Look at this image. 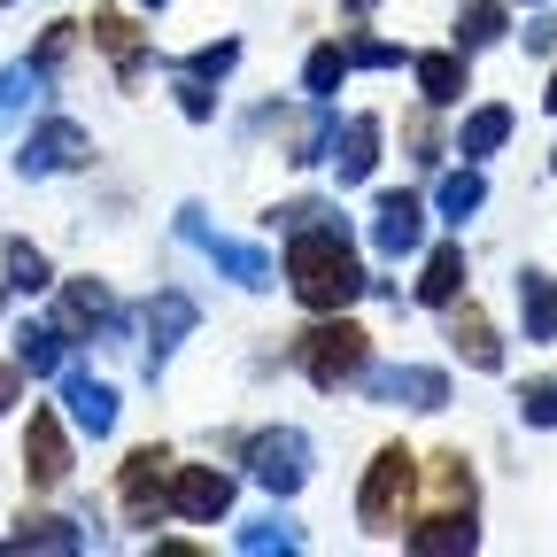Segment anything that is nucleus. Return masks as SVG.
Instances as JSON below:
<instances>
[{"label": "nucleus", "instance_id": "1", "mask_svg": "<svg viewBox=\"0 0 557 557\" xmlns=\"http://www.w3.org/2000/svg\"><path fill=\"white\" fill-rule=\"evenodd\" d=\"M278 240H287V256H278V278H287V295H295L310 318L364 302L372 271L357 263V248H348V225H341V218L302 225V233H278Z\"/></svg>", "mask_w": 557, "mask_h": 557}, {"label": "nucleus", "instance_id": "2", "mask_svg": "<svg viewBox=\"0 0 557 557\" xmlns=\"http://www.w3.org/2000/svg\"><path fill=\"white\" fill-rule=\"evenodd\" d=\"M418 472L434 480V504L410 511V527L395 534L410 557H472L480 549V496H472V465L465 449H442V457H418Z\"/></svg>", "mask_w": 557, "mask_h": 557}, {"label": "nucleus", "instance_id": "3", "mask_svg": "<svg viewBox=\"0 0 557 557\" xmlns=\"http://www.w3.org/2000/svg\"><path fill=\"white\" fill-rule=\"evenodd\" d=\"M372 364V333L348 318V310H325L295 333V372L318 387V395H341V387H357Z\"/></svg>", "mask_w": 557, "mask_h": 557}, {"label": "nucleus", "instance_id": "4", "mask_svg": "<svg viewBox=\"0 0 557 557\" xmlns=\"http://www.w3.org/2000/svg\"><path fill=\"white\" fill-rule=\"evenodd\" d=\"M410 511H418V457L403 442H387V449H372V465L357 480V527L372 542H395L410 527Z\"/></svg>", "mask_w": 557, "mask_h": 557}, {"label": "nucleus", "instance_id": "5", "mask_svg": "<svg viewBox=\"0 0 557 557\" xmlns=\"http://www.w3.org/2000/svg\"><path fill=\"white\" fill-rule=\"evenodd\" d=\"M240 465H248V480L263 487V496H302L310 487V465H318V449H310V434L302 426H263V434H248L240 442Z\"/></svg>", "mask_w": 557, "mask_h": 557}, {"label": "nucleus", "instance_id": "6", "mask_svg": "<svg viewBox=\"0 0 557 557\" xmlns=\"http://www.w3.org/2000/svg\"><path fill=\"white\" fill-rule=\"evenodd\" d=\"M178 240H186V248H201V256L218 263V271L233 278V287H248V295L278 287V263H271V248H256V240H233V233H209L201 201H186V209H178Z\"/></svg>", "mask_w": 557, "mask_h": 557}, {"label": "nucleus", "instance_id": "7", "mask_svg": "<svg viewBox=\"0 0 557 557\" xmlns=\"http://www.w3.org/2000/svg\"><path fill=\"white\" fill-rule=\"evenodd\" d=\"M116 511H124V527L171 519V449H163V442H139V449L116 465Z\"/></svg>", "mask_w": 557, "mask_h": 557}, {"label": "nucleus", "instance_id": "8", "mask_svg": "<svg viewBox=\"0 0 557 557\" xmlns=\"http://www.w3.org/2000/svg\"><path fill=\"white\" fill-rule=\"evenodd\" d=\"M94 163V132L78 116H39L16 148V178H62V171H86Z\"/></svg>", "mask_w": 557, "mask_h": 557}, {"label": "nucleus", "instance_id": "9", "mask_svg": "<svg viewBox=\"0 0 557 557\" xmlns=\"http://www.w3.org/2000/svg\"><path fill=\"white\" fill-rule=\"evenodd\" d=\"M426 194H410V186H380L372 194V256L380 263H403V256H418L426 248Z\"/></svg>", "mask_w": 557, "mask_h": 557}, {"label": "nucleus", "instance_id": "10", "mask_svg": "<svg viewBox=\"0 0 557 557\" xmlns=\"http://www.w3.org/2000/svg\"><path fill=\"white\" fill-rule=\"evenodd\" d=\"M70 472H78V449H70V418L62 410H32V426H24V480H32V496H54V487H70Z\"/></svg>", "mask_w": 557, "mask_h": 557}, {"label": "nucleus", "instance_id": "11", "mask_svg": "<svg viewBox=\"0 0 557 557\" xmlns=\"http://www.w3.org/2000/svg\"><path fill=\"white\" fill-rule=\"evenodd\" d=\"M364 403L387 410H449V372L442 364H364Z\"/></svg>", "mask_w": 557, "mask_h": 557}, {"label": "nucleus", "instance_id": "12", "mask_svg": "<svg viewBox=\"0 0 557 557\" xmlns=\"http://www.w3.org/2000/svg\"><path fill=\"white\" fill-rule=\"evenodd\" d=\"M233 496H240V480L225 465H178L171 457V519L218 527V519H233Z\"/></svg>", "mask_w": 557, "mask_h": 557}, {"label": "nucleus", "instance_id": "13", "mask_svg": "<svg viewBox=\"0 0 557 557\" xmlns=\"http://www.w3.org/2000/svg\"><path fill=\"white\" fill-rule=\"evenodd\" d=\"M54 387H62V418L78 426L86 442H109L116 434V380H101V372H86V364H62L54 372Z\"/></svg>", "mask_w": 557, "mask_h": 557}, {"label": "nucleus", "instance_id": "14", "mask_svg": "<svg viewBox=\"0 0 557 557\" xmlns=\"http://www.w3.org/2000/svg\"><path fill=\"white\" fill-rule=\"evenodd\" d=\"M139 325H148V341H139V364H148V380H163V372H171V357L186 348V333L201 325V310H194V295L163 287V295L148 302V318H139Z\"/></svg>", "mask_w": 557, "mask_h": 557}, {"label": "nucleus", "instance_id": "15", "mask_svg": "<svg viewBox=\"0 0 557 557\" xmlns=\"http://www.w3.org/2000/svg\"><path fill=\"white\" fill-rule=\"evenodd\" d=\"M54 295H62V318H54V325H62L70 341H78V333L124 341V325H132V318H124V302L101 287V278H54Z\"/></svg>", "mask_w": 557, "mask_h": 557}, {"label": "nucleus", "instance_id": "16", "mask_svg": "<svg viewBox=\"0 0 557 557\" xmlns=\"http://www.w3.org/2000/svg\"><path fill=\"white\" fill-rule=\"evenodd\" d=\"M380 148H387V124L364 109V116H341L333 124V148H325V171H333V186H364L372 171H380Z\"/></svg>", "mask_w": 557, "mask_h": 557}, {"label": "nucleus", "instance_id": "17", "mask_svg": "<svg viewBox=\"0 0 557 557\" xmlns=\"http://www.w3.org/2000/svg\"><path fill=\"white\" fill-rule=\"evenodd\" d=\"M449 348H457V364L465 372H504V333L487 325V310L480 302H449Z\"/></svg>", "mask_w": 557, "mask_h": 557}, {"label": "nucleus", "instance_id": "18", "mask_svg": "<svg viewBox=\"0 0 557 557\" xmlns=\"http://www.w3.org/2000/svg\"><path fill=\"white\" fill-rule=\"evenodd\" d=\"M410 78H418V101H426V109H457L472 94V54H457V47L410 54Z\"/></svg>", "mask_w": 557, "mask_h": 557}, {"label": "nucleus", "instance_id": "19", "mask_svg": "<svg viewBox=\"0 0 557 557\" xmlns=\"http://www.w3.org/2000/svg\"><path fill=\"white\" fill-rule=\"evenodd\" d=\"M94 47L116 62V86H139V78H148V62H156V47L139 39V24L116 16V9H94Z\"/></svg>", "mask_w": 557, "mask_h": 557}, {"label": "nucleus", "instance_id": "20", "mask_svg": "<svg viewBox=\"0 0 557 557\" xmlns=\"http://www.w3.org/2000/svg\"><path fill=\"white\" fill-rule=\"evenodd\" d=\"M302 542H310V534H302V519L278 504V496H271V511H256V519H240V527H233V549H240V557H295Z\"/></svg>", "mask_w": 557, "mask_h": 557}, {"label": "nucleus", "instance_id": "21", "mask_svg": "<svg viewBox=\"0 0 557 557\" xmlns=\"http://www.w3.org/2000/svg\"><path fill=\"white\" fill-rule=\"evenodd\" d=\"M426 209H434V218H442L449 233H465V225L480 218V209H487V171H480V163L442 171V178H434V194H426Z\"/></svg>", "mask_w": 557, "mask_h": 557}, {"label": "nucleus", "instance_id": "22", "mask_svg": "<svg viewBox=\"0 0 557 557\" xmlns=\"http://www.w3.org/2000/svg\"><path fill=\"white\" fill-rule=\"evenodd\" d=\"M418 256H426V263H418V302H426V310H449L457 295H465V278H472V263H465V240H442V248H418Z\"/></svg>", "mask_w": 557, "mask_h": 557}, {"label": "nucleus", "instance_id": "23", "mask_svg": "<svg viewBox=\"0 0 557 557\" xmlns=\"http://www.w3.org/2000/svg\"><path fill=\"white\" fill-rule=\"evenodd\" d=\"M94 542H101L94 527L62 519V511H24L16 534H9V549H54V557H78V549H94Z\"/></svg>", "mask_w": 557, "mask_h": 557}, {"label": "nucleus", "instance_id": "24", "mask_svg": "<svg viewBox=\"0 0 557 557\" xmlns=\"http://www.w3.org/2000/svg\"><path fill=\"white\" fill-rule=\"evenodd\" d=\"M511 109L504 101H480V109H465V124H457V139H449V156H465V163H487V156H496L504 148V139H511Z\"/></svg>", "mask_w": 557, "mask_h": 557}, {"label": "nucleus", "instance_id": "25", "mask_svg": "<svg viewBox=\"0 0 557 557\" xmlns=\"http://www.w3.org/2000/svg\"><path fill=\"white\" fill-rule=\"evenodd\" d=\"M496 39H511V0H457L449 47L457 54H480V47H496Z\"/></svg>", "mask_w": 557, "mask_h": 557}, {"label": "nucleus", "instance_id": "26", "mask_svg": "<svg viewBox=\"0 0 557 557\" xmlns=\"http://www.w3.org/2000/svg\"><path fill=\"white\" fill-rule=\"evenodd\" d=\"M519 333L527 341H557V278L542 263L519 271Z\"/></svg>", "mask_w": 557, "mask_h": 557}, {"label": "nucleus", "instance_id": "27", "mask_svg": "<svg viewBox=\"0 0 557 557\" xmlns=\"http://www.w3.org/2000/svg\"><path fill=\"white\" fill-rule=\"evenodd\" d=\"M39 101H47V70H39L32 54L0 70V132H16V124H24Z\"/></svg>", "mask_w": 557, "mask_h": 557}, {"label": "nucleus", "instance_id": "28", "mask_svg": "<svg viewBox=\"0 0 557 557\" xmlns=\"http://www.w3.org/2000/svg\"><path fill=\"white\" fill-rule=\"evenodd\" d=\"M62 357H70V333H62V325H16V364H24V380H54Z\"/></svg>", "mask_w": 557, "mask_h": 557}, {"label": "nucleus", "instance_id": "29", "mask_svg": "<svg viewBox=\"0 0 557 557\" xmlns=\"http://www.w3.org/2000/svg\"><path fill=\"white\" fill-rule=\"evenodd\" d=\"M0 271H9V295H47L54 287V263L32 240H0Z\"/></svg>", "mask_w": 557, "mask_h": 557}, {"label": "nucleus", "instance_id": "30", "mask_svg": "<svg viewBox=\"0 0 557 557\" xmlns=\"http://www.w3.org/2000/svg\"><path fill=\"white\" fill-rule=\"evenodd\" d=\"M341 78H348L341 39H318V47L302 54V101H333V94H341Z\"/></svg>", "mask_w": 557, "mask_h": 557}, {"label": "nucleus", "instance_id": "31", "mask_svg": "<svg viewBox=\"0 0 557 557\" xmlns=\"http://www.w3.org/2000/svg\"><path fill=\"white\" fill-rule=\"evenodd\" d=\"M163 70H186V78H201V86H225L233 70H240V39L225 32V39H209V47H194V54H178V62H163Z\"/></svg>", "mask_w": 557, "mask_h": 557}, {"label": "nucleus", "instance_id": "32", "mask_svg": "<svg viewBox=\"0 0 557 557\" xmlns=\"http://www.w3.org/2000/svg\"><path fill=\"white\" fill-rule=\"evenodd\" d=\"M325 218H341V201H318V194H295V201H271L263 209L271 233H302V225H325Z\"/></svg>", "mask_w": 557, "mask_h": 557}, {"label": "nucleus", "instance_id": "33", "mask_svg": "<svg viewBox=\"0 0 557 557\" xmlns=\"http://www.w3.org/2000/svg\"><path fill=\"white\" fill-rule=\"evenodd\" d=\"M341 54H348V70H403V62H410V47L372 39V32H348V39H341Z\"/></svg>", "mask_w": 557, "mask_h": 557}, {"label": "nucleus", "instance_id": "34", "mask_svg": "<svg viewBox=\"0 0 557 557\" xmlns=\"http://www.w3.org/2000/svg\"><path fill=\"white\" fill-rule=\"evenodd\" d=\"M519 426H534V434L557 426V372H542V380L519 387Z\"/></svg>", "mask_w": 557, "mask_h": 557}, {"label": "nucleus", "instance_id": "35", "mask_svg": "<svg viewBox=\"0 0 557 557\" xmlns=\"http://www.w3.org/2000/svg\"><path fill=\"white\" fill-rule=\"evenodd\" d=\"M171 94H178V116H186V124H209V116H218V94H209L201 78H186V70H171Z\"/></svg>", "mask_w": 557, "mask_h": 557}, {"label": "nucleus", "instance_id": "36", "mask_svg": "<svg viewBox=\"0 0 557 557\" xmlns=\"http://www.w3.org/2000/svg\"><path fill=\"white\" fill-rule=\"evenodd\" d=\"M70 47H78V24H70V16H62V24H47V32H39V47H32V62L47 70V78H54V70L70 62Z\"/></svg>", "mask_w": 557, "mask_h": 557}, {"label": "nucleus", "instance_id": "37", "mask_svg": "<svg viewBox=\"0 0 557 557\" xmlns=\"http://www.w3.org/2000/svg\"><path fill=\"white\" fill-rule=\"evenodd\" d=\"M442 156H449V148H442V132H434V109H418V116H410V163L434 171Z\"/></svg>", "mask_w": 557, "mask_h": 557}, {"label": "nucleus", "instance_id": "38", "mask_svg": "<svg viewBox=\"0 0 557 557\" xmlns=\"http://www.w3.org/2000/svg\"><path fill=\"white\" fill-rule=\"evenodd\" d=\"M519 47H527L534 62H549V54H557V16H549V9H542V16H527V32H519Z\"/></svg>", "mask_w": 557, "mask_h": 557}, {"label": "nucleus", "instance_id": "39", "mask_svg": "<svg viewBox=\"0 0 557 557\" xmlns=\"http://www.w3.org/2000/svg\"><path fill=\"white\" fill-rule=\"evenodd\" d=\"M16 403H24V364L9 357V364H0V418H9Z\"/></svg>", "mask_w": 557, "mask_h": 557}, {"label": "nucleus", "instance_id": "40", "mask_svg": "<svg viewBox=\"0 0 557 557\" xmlns=\"http://www.w3.org/2000/svg\"><path fill=\"white\" fill-rule=\"evenodd\" d=\"M341 16H348V24H364V16H372V0H341Z\"/></svg>", "mask_w": 557, "mask_h": 557}, {"label": "nucleus", "instance_id": "41", "mask_svg": "<svg viewBox=\"0 0 557 557\" xmlns=\"http://www.w3.org/2000/svg\"><path fill=\"white\" fill-rule=\"evenodd\" d=\"M542 109H549V116H557V70H549V86H542Z\"/></svg>", "mask_w": 557, "mask_h": 557}, {"label": "nucleus", "instance_id": "42", "mask_svg": "<svg viewBox=\"0 0 557 557\" xmlns=\"http://www.w3.org/2000/svg\"><path fill=\"white\" fill-rule=\"evenodd\" d=\"M511 9H549V0H511Z\"/></svg>", "mask_w": 557, "mask_h": 557}, {"label": "nucleus", "instance_id": "43", "mask_svg": "<svg viewBox=\"0 0 557 557\" xmlns=\"http://www.w3.org/2000/svg\"><path fill=\"white\" fill-rule=\"evenodd\" d=\"M139 9H171V0H139Z\"/></svg>", "mask_w": 557, "mask_h": 557}, {"label": "nucleus", "instance_id": "44", "mask_svg": "<svg viewBox=\"0 0 557 557\" xmlns=\"http://www.w3.org/2000/svg\"><path fill=\"white\" fill-rule=\"evenodd\" d=\"M549 178H557V148H549Z\"/></svg>", "mask_w": 557, "mask_h": 557}]
</instances>
